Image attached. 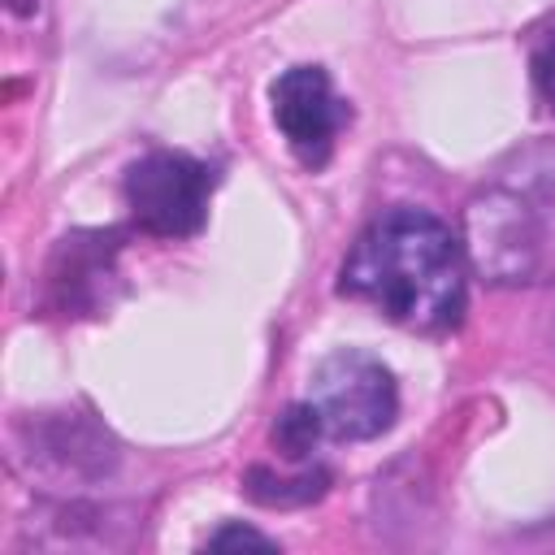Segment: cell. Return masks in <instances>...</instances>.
I'll use <instances>...</instances> for the list:
<instances>
[{"label": "cell", "instance_id": "cell-1", "mask_svg": "<svg viewBox=\"0 0 555 555\" xmlns=\"http://www.w3.org/2000/svg\"><path fill=\"white\" fill-rule=\"evenodd\" d=\"M338 286L395 325L425 334L460 325L468 304L460 238L425 208H386L373 217L351 243Z\"/></svg>", "mask_w": 555, "mask_h": 555}, {"label": "cell", "instance_id": "cell-2", "mask_svg": "<svg viewBox=\"0 0 555 555\" xmlns=\"http://www.w3.org/2000/svg\"><path fill=\"white\" fill-rule=\"evenodd\" d=\"M468 264L503 286L555 278V143L499 165L464 208Z\"/></svg>", "mask_w": 555, "mask_h": 555}, {"label": "cell", "instance_id": "cell-3", "mask_svg": "<svg viewBox=\"0 0 555 555\" xmlns=\"http://www.w3.org/2000/svg\"><path fill=\"white\" fill-rule=\"evenodd\" d=\"M330 438L364 442L395 425L399 390L382 360L364 351H334L312 369V399H308Z\"/></svg>", "mask_w": 555, "mask_h": 555}, {"label": "cell", "instance_id": "cell-4", "mask_svg": "<svg viewBox=\"0 0 555 555\" xmlns=\"http://www.w3.org/2000/svg\"><path fill=\"white\" fill-rule=\"evenodd\" d=\"M212 178L186 152H152L126 169V204L139 230L156 238H186L208 217Z\"/></svg>", "mask_w": 555, "mask_h": 555}, {"label": "cell", "instance_id": "cell-5", "mask_svg": "<svg viewBox=\"0 0 555 555\" xmlns=\"http://www.w3.org/2000/svg\"><path fill=\"white\" fill-rule=\"evenodd\" d=\"M273 121L291 152L308 169H321L347 121V104L334 95V82L321 65H291L273 82Z\"/></svg>", "mask_w": 555, "mask_h": 555}, {"label": "cell", "instance_id": "cell-6", "mask_svg": "<svg viewBox=\"0 0 555 555\" xmlns=\"http://www.w3.org/2000/svg\"><path fill=\"white\" fill-rule=\"evenodd\" d=\"M113 251H117V234H69V238H61V251H56V264H52V291H56L61 308H78L82 291L95 278H108Z\"/></svg>", "mask_w": 555, "mask_h": 555}, {"label": "cell", "instance_id": "cell-7", "mask_svg": "<svg viewBox=\"0 0 555 555\" xmlns=\"http://www.w3.org/2000/svg\"><path fill=\"white\" fill-rule=\"evenodd\" d=\"M321 434H325V425H321V416H317L312 403L286 408V412L278 416V425H273V442H278V451H282L286 460H304V455L317 447Z\"/></svg>", "mask_w": 555, "mask_h": 555}, {"label": "cell", "instance_id": "cell-8", "mask_svg": "<svg viewBox=\"0 0 555 555\" xmlns=\"http://www.w3.org/2000/svg\"><path fill=\"white\" fill-rule=\"evenodd\" d=\"M247 486H273V490H260L256 499L260 503H278V507H291V503H308L325 490V473H299V477H273L264 468H251L247 473Z\"/></svg>", "mask_w": 555, "mask_h": 555}, {"label": "cell", "instance_id": "cell-9", "mask_svg": "<svg viewBox=\"0 0 555 555\" xmlns=\"http://www.w3.org/2000/svg\"><path fill=\"white\" fill-rule=\"evenodd\" d=\"M208 546H212V551H230V546L273 551V538H264V533H256V529H247V525H225L221 533H212V538H208Z\"/></svg>", "mask_w": 555, "mask_h": 555}, {"label": "cell", "instance_id": "cell-10", "mask_svg": "<svg viewBox=\"0 0 555 555\" xmlns=\"http://www.w3.org/2000/svg\"><path fill=\"white\" fill-rule=\"evenodd\" d=\"M533 78H538V91L546 95V104L555 108V35H546V43L538 48V56H533Z\"/></svg>", "mask_w": 555, "mask_h": 555}, {"label": "cell", "instance_id": "cell-11", "mask_svg": "<svg viewBox=\"0 0 555 555\" xmlns=\"http://www.w3.org/2000/svg\"><path fill=\"white\" fill-rule=\"evenodd\" d=\"M35 4H39V0H9V9H13V13H30Z\"/></svg>", "mask_w": 555, "mask_h": 555}]
</instances>
